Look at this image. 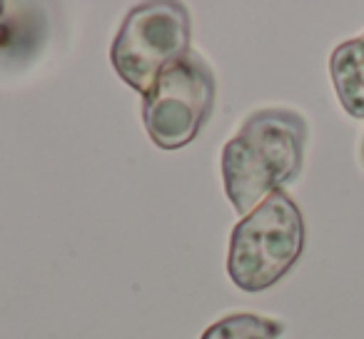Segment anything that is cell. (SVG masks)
Listing matches in <instances>:
<instances>
[{"label":"cell","instance_id":"cell-2","mask_svg":"<svg viewBox=\"0 0 364 339\" xmlns=\"http://www.w3.org/2000/svg\"><path fill=\"white\" fill-rule=\"evenodd\" d=\"M302 249V212L284 190H274L235 225L228 274L242 292H264L297 264Z\"/></svg>","mask_w":364,"mask_h":339},{"label":"cell","instance_id":"cell-4","mask_svg":"<svg viewBox=\"0 0 364 339\" xmlns=\"http://www.w3.org/2000/svg\"><path fill=\"white\" fill-rule=\"evenodd\" d=\"M218 102V80L200 55L167 68L142 95V122L157 147L172 152L188 147L208 125Z\"/></svg>","mask_w":364,"mask_h":339},{"label":"cell","instance_id":"cell-8","mask_svg":"<svg viewBox=\"0 0 364 339\" xmlns=\"http://www.w3.org/2000/svg\"><path fill=\"white\" fill-rule=\"evenodd\" d=\"M362 160H364V145H362Z\"/></svg>","mask_w":364,"mask_h":339},{"label":"cell","instance_id":"cell-7","mask_svg":"<svg viewBox=\"0 0 364 339\" xmlns=\"http://www.w3.org/2000/svg\"><path fill=\"white\" fill-rule=\"evenodd\" d=\"M284 332L282 322L262 314H230L205 329L203 339H277Z\"/></svg>","mask_w":364,"mask_h":339},{"label":"cell","instance_id":"cell-1","mask_svg":"<svg viewBox=\"0 0 364 339\" xmlns=\"http://www.w3.org/2000/svg\"><path fill=\"white\" fill-rule=\"evenodd\" d=\"M307 132L304 117L282 107L257 110L242 122L223 150L225 193L240 215H250L302 173Z\"/></svg>","mask_w":364,"mask_h":339},{"label":"cell","instance_id":"cell-5","mask_svg":"<svg viewBox=\"0 0 364 339\" xmlns=\"http://www.w3.org/2000/svg\"><path fill=\"white\" fill-rule=\"evenodd\" d=\"M48 13L38 3L0 0V70H16L33 60L46 45Z\"/></svg>","mask_w":364,"mask_h":339},{"label":"cell","instance_id":"cell-6","mask_svg":"<svg viewBox=\"0 0 364 339\" xmlns=\"http://www.w3.org/2000/svg\"><path fill=\"white\" fill-rule=\"evenodd\" d=\"M329 72L344 110L352 117H364V36L334 48Z\"/></svg>","mask_w":364,"mask_h":339},{"label":"cell","instance_id":"cell-3","mask_svg":"<svg viewBox=\"0 0 364 339\" xmlns=\"http://www.w3.org/2000/svg\"><path fill=\"white\" fill-rule=\"evenodd\" d=\"M193 26L182 3H140L130 8L110 48L115 72L140 95H147L157 77L190 55Z\"/></svg>","mask_w":364,"mask_h":339}]
</instances>
